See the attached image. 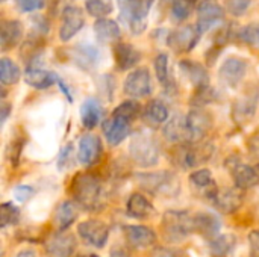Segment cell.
<instances>
[{
    "label": "cell",
    "instance_id": "2e32d148",
    "mask_svg": "<svg viewBox=\"0 0 259 257\" xmlns=\"http://www.w3.org/2000/svg\"><path fill=\"white\" fill-rule=\"evenodd\" d=\"M244 201L243 189L240 188H222L211 197V203L222 214H235Z\"/></svg>",
    "mask_w": 259,
    "mask_h": 257
},
{
    "label": "cell",
    "instance_id": "4dcf8cb0",
    "mask_svg": "<svg viewBox=\"0 0 259 257\" xmlns=\"http://www.w3.org/2000/svg\"><path fill=\"white\" fill-rule=\"evenodd\" d=\"M102 115H103V108L97 98L90 97L80 105V121L85 129H94L100 123Z\"/></svg>",
    "mask_w": 259,
    "mask_h": 257
},
{
    "label": "cell",
    "instance_id": "ba28073f",
    "mask_svg": "<svg viewBox=\"0 0 259 257\" xmlns=\"http://www.w3.org/2000/svg\"><path fill=\"white\" fill-rule=\"evenodd\" d=\"M200 36L202 33L196 24H185L171 30L167 35V45L176 53H188L197 45Z\"/></svg>",
    "mask_w": 259,
    "mask_h": 257
},
{
    "label": "cell",
    "instance_id": "9a60e30c",
    "mask_svg": "<svg viewBox=\"0 0 259 257\" xmlns=\"http://www.w3.org/2000/svg\"><path fill=\"white\" fill-rule=\"evenodd\" d=\"M247 73V62L241 58L231 56L219 68V79L228 88H237Z\"/></svg>",
    "mask_w": 259,
    "mask_h": 257
},
{
    "label": "cell",
    "instance_id": "3957f363",
    "mask_svg": "<svg viewBox=\"0 0 259 257\" xmlns=\"http://www.w3.org/2000/svg\"><path fill=\"white\" fill-rule=\"evenodd\" d=\"M159 144L146 130H138L129 142V155L141 168H152L159 162Z\"/></svg>",
    "mask_w": 259,
    "mask_h": 257
},
{
    "label": "cell",
    "instance_id": "44dd1931",
    "mask_svg": "<svg viewBox=\"0 0 259 257\" xmlns=\"http://www.w3.org/2000/svg\"><path fill=\"white\" fill-rule=\"evenodd\" d=\"M179 70L182 73V76L196 88H203L209 85V74L205 65H202L200 62L191 61V59H182L179 62Z\"/></svg>",
    "mask_w": 259,
    "mask_h": 257
},
{
    "label": "cell",
    "instance_id": "30bf717a",
    "mask_svg": "<svg viewBox=\"0 0 259 257\" xmlns=\"http://www.w3.org/2000/svg\"><path fill=\"white\" fill-rule=\"evenodd\" d=\"M123 91L127 97L143 98L152 92V77L147 68H135L127 74L123 83Z\"/></svg>",
    "mask_w": 259,
    "mask_h": 257
},
{
    "label": "cell",
    "instance_id": "4316f807",
    "mask_svg": "<svg viewBox=\"0 0 259 257\" xmlns=\"http://www.w3.org/2000/svg\"><path fill=\"white\" fill-rule=\"evenodd\" d=\"M126 212L131 218L137 220H147L155 214L153 204L149 201V198L140 192H134L126 203Z\"/></svg>",
    "mask_w": 259,
    "mask_h": 257
},
{
    "label": "cell",
    "instance_id": "603a6c76",
    "mask_svg": "<svg viewBox=\"0 0 259 257\" xmlns=\"http://www.w3.org/2000/svg\"><path fill=\"white\" fill-rule=\"evenodd\" d=\"M114 59H115V65L120 71H126L134 68L140 61H141V52L129 44V42H118L114 47Z\"/></svg>",
    "mask_w": 259,
    "mask_h": 257
},
{
    "label": "cell",
    "instance_id": "cb8c5ba5",
    "mask_svg": "<svg viewBox=\"0 0 259 257\" xmlns=\"http://www.w3.org/2000/svg\"><path fill=\"white\" fill-rule=\"evenodd\" d=\"M99 58H100V53H99L97 47H94L90 42H85V44L80 42L71 50L73 62L77 67H80L82 70H87V71L93 70L99 64Z\"/></svg>",
    "mask_w": 259,
    "mask_h": 257
},
{
    "label": "cell",
    "instance_id": "7402d4cb",
    "mask_svg": "<svg viewBox=\"0 0 259 257\" xmlns=\"http://www.w3.org/2000/svg\"><path fill=\"white\" fill-rule=\"evenodd\" d=\"M164 138L171 144H190L187 115H175L162 129Z\"/></svg>",
    "mask_w": 259,
    "mask_h": 257
},
{
    "label": "cell",
    "instance_id": "ffe728a7",
    "mask_svg": "<svg viewBox=\"0 0 259 257\" xmlns=\"http://www.w3.org/2000/svg\"><path fill=\"white\" fill-rule=\"evenodd\" d=\"M76 247V238L65 232H58L46 244V250L52 257H73Z\"/></svg>",
    "mask_w": 259,
    "mask_h": 257
},
{
    "label": "cell",
    "instance_id": "8d00e7d4",
    "mask_svg": "<svg viewBox=\"0 0 259 257\" xmlns=\"http://www.w3.org/2000/svg\"><path fill=\"white\" fill-rule=\"evenodd\" d=\"M85 9L91 17L99 18H106L114 11L112 2L111 0H87L85 2Z\"/></svg>",
    "mask_w": 259,
    "mask_h": 257
},
{
    "label": "cell",
    "instance_id": "681fc988",
    "mask_svg": "<svg viewBox=\"0 0 259 257\" xmlns=\"http://www.w3.org/2000/svg\"><path fill=\"white\" fill-rule=\"evenodd\" d=\"M249 245H250V257H259V230L249 233Z\"/></svg>",
    "mask_w": 259,
    "mask_h": 257
},
{
    "label": "cell",
    "instance_id": "6f0895ef",
    "mask_svg": "<svg viewBox=\"0 0 259 257\" xmlns=\"http://www.w3.org/2000/svg\"><path fill=\"white\" fill-rule=\"evenodd\" d=\"M2 2H6V0H2Z\"/></svg>",
    "mask_w": 259,
    "mask_h": 257
},
{
    "label": "cell",
    "instance_id": "836d02e7",
    "mask_svg": "<svg viewBox=\"0 0 259 257\" xmlns=\"http://www.w3.org/2000/svg\"><path fill=\"white\" fill-rule=\"evenodd\" d=\"M237 247V236L232 233L220 235L209 242V254L212 257H228Z\"/></svg>",
    "mask_w": 259,
    "mask_h": 257
},
{
    "label": "cell",
    "instance_id": "277c9868",
    "mask_svg": "<svg viewBox=\"0 0 259 257\" xmlns=\"http://www.w3.org/2000/svg\"><path fill=\"white\" fill-rule=\"evenodd\" d=\"M161 233L167 242H181L194 230V214L187 211H167L162 215Z\"/></svg>",
    "mask_w": 259,
    "mask_h": 257
},
{
    "label": "cell",
    "instance_id": "f35d334b",
    "mask_svg": "<svg viewBox=\"0 0 259 257\" xmlns=\"http://www.w3.org/2000/svg\"><path fill=\"white\" fill-rule=\"evenodd\" d=\"M140 112H141V106H140L137 101H134V100H126V101L120 103V105L114 109L112 115L120 117V118L127 120V121L132 123V121L140 115Z\"/></svg>",
    "mask_w": 259,
    "mask_h": 257
},
{
    "label": "cell",
    "instance_id": "b9f144b4",
    "mask_svg": "<svg viewBox=\"0 0 259 257\" xmlns=\"http://www.w3.org/2000/svg\"><path fill=\"white\" fill-rule=\"evenodd\" d=\"M194 0H171V15L176 21H184L190 17L194 8Z\"/></svg>",
    "mask_w": 259,
    "mask_h": 257
},
{
    "label": "cell",
    "instance_id": "11a10c76",
    "mask_svg": "<svg viewBox=\"0 0 259 257\" xmlns=\"http://www.w3.org/2000/svg\"><path fill=\"white\" fill-rule=\"evenodd\" d=\"M111 257H127V254L123 250H118V251H112V256Z\"/></svg>",
    "mask_w": 259,
    "mask_h": 257
},
{
    "label": "cell",
    "instance_id": "e575fe53",
    "mask_svg": "<svg viewBox=\"0 0 259 257\" xmlns=\"http://www.w3.org/2000/svg\"><path fill=\"white\" fill-rule=\"evenodd\" d=\"M153 67H155V74H156L158 82L165 89H171L173 80H171L170 70H168V55L167 53H158L155 61H153Z\"/></svg>",
    "mask_w": 259,
    "mask_h": 257
},
{
    "label": "cell",
    "instance_id": "f907efd6",
    "mask_svg": "<svg viewBox=\"0 0 259 257\" xmlns=\"http://www.w3.org/2000/svg\"><path fill=\"white\" fill-rule=\"evenodd\" d=\"M24 145V139H17L11 144V150H12V155H11V164L17 165L18 162V158H20V151Z\"/></svg>",
    "mask_w": 259,
    "mask_h": 257
},
{
    "label": "cell",
    "instance_id": "6da1fadb",
    "mask_svg": "<svg viewBox=\"0 0 259 257\" xmlns=\"http://www.w3.org/2000/svg\"><path fill=\"white\" fill-rule=\"evenodd\" d=\"M73 200L79 204V208L85 211H97L103 206L105 191L102 182L88 173H79L71 180L70 186Z\"/></svg>",
    "mask_w": 259,
    "mask_h": 257
},
{
    "label": "cell",
    "instance_id": "7bdbcfd3",
    "mask_svg": "<svg viewBox=\"0 0 259 257\" xmlns=\"http://www.w3.org/2000/svg\"><path fill=\"white\" fill-rule=\"evenodd\" d=\"M73 167H74V145H73V142H68L59 151L58 170L59 171H67V170H70Z\"/></svg>",
    "mask_w": 259,
    "mask_h": 257
},
{
    "label": "cell",
    "instance_id": "d4e9b609",
    "mask_svg": "<svg viewBox=\"0 0 259 257\" xmlns=\"http://www.w3.org/2000/svg\"><path fill=\"white\" fill-rule=\"evenodd\" d=\"M94 35L102 44H118L121 38V29L117 21L111 18H99L93 24Z\"/></svg>",
    "mask_w": 259,
    "mask_h": 257
},
{
    "label": "cell",
    "instance_id": "db71d44e",
    "mask_svg": "<svg viewBox=\"0 0 259 257\" xmlns=\"http://www.w3.org/2000/svg\"><path fill=\"white\" fill-rule=\"evenodd\" d=\"M17 257H36V253L30 248H24L17 254Z\"/></svg>",
    "mask_w": 259,
    "mask_h": 257
},
{
    "label": "cell",
    "instance_id": "d6986e66",
    "mask_svg": "<svg viewBox=\"0 0 259 257\" xmlns=\"http://www.w3.org/2000/svg\"><path fill=\"white\" fill-rule=\"evenodd\" d=\"M123 235L126 242L134 248H147L156 242V233L147 226H124Z\"/></svg>",
    "mask_w": 259,
    "mask_h": 257
},
{
    "label": "cell",
    "instance_id": "d590c367",
    "mask_svg": "<svg viewBox=\"0 0 259 257\" xmlns=\"http://www.w3.org/2000/svg\"><path fill=\"white\" fill-rule=\"evenodd\" d=\"M21 77V71L18 65L9 59V58H2L0 59V82L2 85H15Z\"/></svg>",
    "mask_w": 259,
    "mask_h": 257
},
{
    "label": "cell",
    "instance_id": "7c38bea8",
    "mask_svg": "<svg viewBox=\"0 0 259 257\" xmlns=\"http://www.w3.org/2000/svg\"><path fill=\"white\" fill-rule=\"evenodd\" d=\"M85 26V14L76 5H68L62 9L61 26H59V39L67 42L70 41L82 27Z\"/></svg>",
    "mask_w": 259,
    "mask_h": 257
},
{
    "label": "cell",
    "instance_id": "f546056e",
    "mask_svg": "<svg viewBox=\"0 0 259 257\" xmlns=\"http://www.w3.org/2000/svg\"><path fill=\"white\" fill-rule=\"evenodd\" d=\"M58 74L53 71H47L42 68H26L24 70V82L35 89H47L58 83Z\"/></svg>",
    "mask_w": 259,
    "mask_h": 257
},
{
    "label": "cell",
    "instance_id": "f6af8a7d",
    "mask_svg": "<svg viewBox=\"0 0 259 257\" xmlns=\"http://www.w3.org/2000/svg\"><path fill=\"white\" fill-rule=\"evenodd\" d=\"M252 0H226V9L234 17H243L249 8Z\"/></svg>",
    "mask_w": 259,
    "mask_h": 257
},
{
    "label": "cell",
    "instance_id": "4fadbf2b",
    "mask_svg": "<svg viewBox=\"0 0 259 257\" xmlns=\"http://www.w3.org/2000/svg\"><path fill=\"white\" fill-rule=\"evenodd\" d=\"M187 126L190 133V144L202 142L212 127V117L203 108H193L187 115Z\"/></svg>",
    "mask_w": 259,
    "mask_h": 257
},
{
    "label": "cell",
    "instance_id": "484cf974",
    "mask_svg": "<svg viewBox=\"0 0 259 257\" xmlns=\"http://www.w3.org/2000/svg\"><path fill=\"white\" fill-rule=\"evenodd\" d=\"M220 229H222V223L215 215L209 212L194 214V230L203 238L211 239V241L215 239L219 236Z\"/></svg>",
    "mask_w": 259,
    "mask_h": 257
},
{
    "label": "cell",
    "instance_id": "1f68e13d",
    "mask_svg": "<svg viewBox=\"0 0 259 257\" xmlns=\"http://www.w3.org/2000/svg\"><path fill=\"white\" fill-rule=\"evenodd\" d=\"M143 120L147 126L158 127L168 120V108L161 100H152L143 111Z\"/></svg>",
    "mask_w": 259,
    "mask_h": 257
},
{
    "label": "cell",
    "instance_id": "c3c4849f",
    "mask_svg": "<svg viewBox=\"0 0 259 257\" xmlns=\"http://www.w3.org/2000/svg\"><path fill=\"white\" fill-rule=\"evenodd\" d=\"M33 194H35V189L32 186H27V185H20L14 189V197L20 203L29 201L33 197Z\"/></svg>",
    "mask_w": 259,
    "mask_h": 257
},
{
    "label": "cell",
    "instance_id": "5b68a950",
    "mask_svg": "<svg viewBox=\"0 0 259 257\" xmlns=\"http://www.w3.org/2000/svg\"><path fill=\"white\" fill-rule=\"evenodd\" d=\"M214 147L211 144H181L175 151V164L184 170H193L209 161Z\"/></svg>",
    "mask_w": 259,
    "mask_h": 257
},
{
    "label": "cell",
    "instance_id": "52a82bcc",
    "mask_svg": "<svg viewBox=\"0 0 259 257\" xmlns=\"http://www.w3.org/2000/svg\"><path fill=\"white\" fill-rule=\"evenodd\" d=\"M259 103V85H250L235 100L232 117L238 124H247L256 114Z\"/></svg>",
    "mask_w": 259,
    "mask_h": 257
},
{
    "label": "cell",
    "instance_id": "9f6ffc18",
    "mask_svg": "<svg viewBox=\"0 0 259 257\" xmlns=\"http://www.w3.org/2000/svg\"><path fill=\"white\" fill-rule=\"evenodd\" d=\"M74 257H100V256L93 254V253H88V254H77V256H74Z\"/></svg>",
    "mask_w": 259,
    "mask_h": 257
},
{
    "label": "cell",
    "instance_id": "5bb4252c",
    "mask_svg": "<svg viewBox=\"0 0 259 257\" xmlns=\"http://www.w3.org/2000/svg\"><path fill=\"white\" fill-rule=\"evenodd\" d=\"M225 20V9L217 0H202L197 6V29L200 33L208 32Z\"/></svg>",
    "mask_w": 259,
    "mask_h": 257
},
{
    "label": "cell",
    "instance_id": "8fae6325",
    "mask_svg": "<svg viewBox=\"0 0 259 257\" xmlns=\"http://www.w3.org/2000/svg\"><path fill=\"white\" fill-rule=\"evenodd\" d=\"M226 167L229 173L232 174V179L235 182V186L240 189H249L259 185V167H252L247 164H243L238 159L228 158Z\"/></svg>",
    "mask_w": 259,
    "mask_h": 257
},
{
    "label": "cell",
    "instance_id": "bcb514c9",
    "mask_svg": "<svg viewBox=\"0 0 259 257\" xmlns=\"http://www.w3.org/2000/svg\"><path fill=\"white\" fill-rule=\"evenodd\" d=\"M17 8L20 12H33V11H39L46 6V0H15Z\"/></svg>",
    "mask_w": 259,
    "mask_h": 257
},
{
    "label": "cell",
    "instance_id": "7dc6e473",
    "mask_svg": "<svg viewBox=\"0 0 259 257\" xmlns=\"http://www.w3.org/2000/svg\"><path fill=\"white\" fill-rule=\"evenodd\" d=\"M150 257H187L182 250L171 247H155L150 253Z\"/></svg>",
    "mask_w": 259,
    "mask_h": 257
},
{
    "label": "cell",
    "instance_id": "f5cc1de1",
    "mask_svg": "<svg viewBox=\"0 0 259 257\" xmlns=\"http://www.w3.org/2000/svg\"><path fill=\"white\" fill-rule=\"evenodd\" d=\"M9 112H11V105H8V103H2V123H5L6 121V118H8V115H9Z\"/></svg>",
    "mask_w": 259,
    "mask_h": 257
},
{
    "label": "cell",
    "instance_id": "ee69618b",
    "mask_svg": "<svg viewBox=\"0 0 259 257\" xmlns=\"http://www.w3.org/2000/svg\"><path fill=\"white\" fill-rule=\"evenodd\" d=\"M237 35H238L240 41H243L249 45H253V47H259V23L244 26L243 29H240L237 32Z\"/></svg>",
    "mask_w": 259,
    "mask_h": 257
},
{
    "label": "cell",
    "instance_id": "d6a6232c",
    "mask_svg": "<svg viewBox=\"0 0 259 257\" xmlns=\"http://www.w3.org/2000/svg\"><path fill=\"white\" fill-rule=\"evenodd\" d=\"M190 183L197 188V189H203L206 191L209 200L211 197L217 192L219 188H215V182H214V177H212V173L211 170L208 168H200V170H196L190 174Z\"/></svg>",
    "mask_w": 259,
    "mask_h": 257
},
{
    "label": "cell",
    "instance_id": "ab89813d",
    "mask_svg": "<svg viewBox=\"0 0 259 257\" xmlns=\"http://www.w3.org/2000/svg\"><path fill=\"white\" fill-rule=\"evenodd\" d=\"M29 24H30L29 36L42 39L50 32V21L44 15H32L29 18Z\"/></svg>",
    "mask_w": 259,
    "mask_h": 257
},
{
    "label": "cell",
    "instance_id": "9c48e42d",
    "mask_svg": "<svg viewBox=\"0 0 259 257\" xmlns=\"http://www.w3.org/2000/svg\"><path fill=\"white\" fill-rule=\"evenodd\" d=\"M79 238L90 247L103 248L109 238V227L99 220H87L77 226Z\"/></svg>",
    "mask_w": 259,
    "mask_h": 257
},
{
    "label": "cell",
    "instance_id": "60d3db41",
    "mask_svg": "<svg viewBox=\"0 0 259 257\" xmlns=\"http://www.w3.org/2000/svg\"><path fill=\"white\" fill-rule=\"evenodd\" d=\"M0 218H2V229H6L8 226H15L20 221V209L12 204V201L2 203L0 206Z\"/></svg>",
    "mask_w": 259,
    "mask_h": 257
},
{
    "label": "cell",
    "instance_id": "816d5d0a",
    "mask_svg": "<svg viewBox=\"0 0 259 257\" xmlns=\"http://www.w3.org/2000/svg\"><path fill=\"white\" fill-rule=\"evenodd\" d=\"M58 85H59V89H61V91L64 92V95L67 97V100H68V101L71 103V101H73V95H71V92H70L68 86H67V85L64 83V80H62L61 77H58Z\"/></svg>",
    "mask_w": 259,
    "mask_h": 257
},
{
    "label": "cell",
    "instance_id": "8992f818",
    "mask_svg": "<svg viewBox=\"0 0 259 257\" xmlns=\"http://www.w3.org/2000/svg\"><path fill=\"white\" fill-rule=\"evenodd\" d=\"M155 0H129L123 5V18L132 35H141L147 29V17Z\"/></svg>",
    "mask_w": 259,
    "mask_h": 257
},
{
    "label": "cell",
    "instance_id": "7a4b0ae2",
    "mask_svg": "<svg viewBox=\"0 0 259 257\" xmlns=\"http://www.w3.org/2000/svg\"><path fill=\"white\" fill-rule=\"evenodd\" d=\"M138 185L152 195L159 197H176L181 192V180L173 171H155V173H140L135 176Z\"/></svg>",
    "mask_w": 259,
    "mask_h": 257
},
{
    "label": "cell",
    "instance_id": "f1b7e54d",
    "mask_svg": "<svg viewBox=\"0 0 259 257\" xmlns=\"http://www.w3.org/2000/svg\"><path fill=\"white\" fill-rule=\"evenodd\" d=\"M79 217V204L74 200H65L62 201L56 211H55V224L59 232L67 230Z\"/></svg>",
    "mask_w": 259,
    "mask_h": 257
},
{
    "label": "cell",
    "instance_id": "74e56055",
    "mask_svg": "<svg viewBox=\"0 0 259 257\" xmlns=\"http://www.w3.org/2000/svg\"><path fill=\"white\" fill-rule=\"evenodd\" d=\"M217 98H219V95H217L215 89L208 85V86H203V88L196 89V92L191 97V106H194V108H203V106L215 101Z\"/></svg>",
    "mask_w": 259,
    "mask_h": 257
},
{
    "label": "cell",
    "instance_id": "e0dca14e",
    "mask_svg": "<svg viewBox=\"0 0 259 257\" xmlns=\"http://www.w3.org/2000/svg\"><path fill=\"white\" fill-rule=\"evenodd\" d=\"M102 153H103V145H102V139L97 135L85 133L79 139L77 159L82 165L93 167L94 164H97L100 161Z\"/></svg>",
    "mask_w": 259,
    "mask_h": 257
},
{
    "label": "cell",
    "instance_id": "83f0119b",
    "mask_svg": "<svg viewBox=\"0 0 259 257\" xmlns=\"http://www.w3.org/2000/svg\"><path fill=\"white\" fill-rule=\"evenodd\" d=\"M23 35V26L18 20H3L0 27V47L2 52H8L15 47Z\"/></svg>",
    "mask_w": 259,
    "mask_h": 257
},
{
    "label": "cell",
    "instance_id": "ac0fdd59",
    "mask_svg": "<svg viewBox=\"0 0 259 257\" xmlns=\"http://www.w3.org/2000/svg\"><path fill=\"white\" fill-rule=\"evenodd\" d=\"M103 133L106 136V141L111 145H118L121 144L132 132V123L127 120H123L120 117L111 115L108 120H105V123L102 124Z\"/></svg>",
    "mask_w": 259,
    "mask_h": 257
}]
</instances>
